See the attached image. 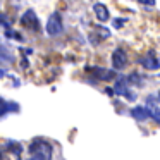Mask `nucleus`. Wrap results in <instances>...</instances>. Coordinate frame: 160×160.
<instances>
[{"label":"nucleus","mask_w":160,"mask_h":160,"mask_svg":"<svg viewBox=\"0 0 160 160\" xmlns=\"http://www.w3.org/2000/svg\"><path fill=\"white\" fill-rule=\"evenodd\" d=\"M114 91L117 95H124V97H128V98H134L132 95H129V90H128V86H126V79H117L115 81V86H114Z\"/></svg>","instance_id":"obj_8"},{"label":"nucleus","mask_w":160,"mask_h":160,"mask_svg":"<svg viewBox=\"0 0 160 160\" xmlns=\"http://www.w3.org/2000/svg\"><path fill=\"white\" fill-rule=\"evenodd\" d=\"M91 72L93 74H97V78H95V79H103V81H107V79H114V76L115 74L112 72V71H105V69H90Z\"/></svg>","instance_id":"obj_9"},{"label":"nucleus","mask_w":160,"mask_h":160,"mask_svg":"<svg viewBox=\"0 0 160 160\" xmlns=\"http://www.w3.org/2000/svg\"><path fill=\"white\" fill-rule=\"evenodd\" d=\"M31 160H36V158H31Z\"/></svg>","instance_id":"obj_14"},{"label":"nucleus","mask_w":160,"mask_h":160,"mask_svg":"<svg viewBox=\"0 0 160 160\" xmlns=\"http://www.w3.org/2000/svg\"><path fill=\"white\" fill-rule=\"evenodd\" d=\"M7 102H4V100H2V98H0V117H2V115H4V114H7V112H9V108H7Z\"/></svg>","instance_id":"obj_11"},{"label":"nucleus","mask_w":160,"mask_h":160,"mask_svg":"<svg viewBox=\"0 0 160 160\" xmlns=\"http://www.w3.org/2000/svg\"><path fill=\"white\" fill-rule=\"evenodd\" d=\"M128 64V53L124 52V48H115L112 53V66L114 69H124Z\"/></svg>","instance_id":"obj_3"},{"label":"nucleus","mask_w":160,"mask_h":160,"mask_svg":"<svg viewBox=\"0 0 160 160\" xmlns=\"http://www.w3.org/2000/svg\"><path fill=\"white\" fill-rule=\"evenodd\" d=\"M141 4H148V5H153V0H139Z\"/></svg>","instance_id":"obj_12"},{"label":"nucleus","mask_w":160,"mask_h":160,"mask_svg":"<svg viewBox=\"0 0 160 160\" xmlns=\"http://www.w3.org/2000/svg\"><path fill=\"white\" fill-rule=\"evenodd\" d=\"M21 24L22 26H26V28H29V29H38L40 28V22H38V18H36V14L33 11H26L24 14H22V18H21Z\"/></svg>","instance_id":"obj_4"},{"label":"nucleus","mask_w":160,"mask_h":160,"mask_svg":"<svg viewBox=\"0 0 160 160\" xmlns=\"http://www.w3.org/2000/svg\"><path fill=\"white\" fill-rule=\"evenodd\" d=\"M47 33L50 36H57L62 33V18H60L59 12L50 14L48 21H47Z\"/></svg>","instance_id":"obj_2"},{"label":"nucleus","mask_w":160,"mask_h":160,"mask_svg":"<svg viewBox=\"0 0 160 160\" xmlns=\"http://www.w3.org/2000/svg\"><path fill=\"white\" fill-rule=\"evenodd\" d=\"M150 112H152V117L160 124V108L158 107H152V108H150Z\"/></svg>","instance_id":"obj_10"},{"label":"nucleus","mask_w":160,"mask_h":160,"mask_svg":"<svg viewBox=\"0 0 160 160\" xmlns=\"http://www.w3.org/2000/svg\"><path fill=\"white\" fill-rule=\"evenodd\" d=\"M131 115L136 119V121H146V119L152 117V112H150V108H146V107H134L131 110Z\"/></svg>","instance_id":"obj_6"},{"label":"nucleus","mask_w":160,"mask_h":160,"mask_svg":"<svg viewBox=\"0 0 160 160\" xmlns=\"http://www.w3.org/2000/svg\"><path fill=\"white\" fill-rule=\"evenodd\" d=\"M141 64L146 67V69H158V67H160V62H158V59L155 57V53H153V52L146 53V55L141 59Z\"/></svg>","instance_id":"obj_5"},{"label":"nucleus","mask_w":160,"mask_h":160,"mask_svg":"<svg viewBox=\"0 0 160 160\" xmlns=\"http://www.w3.org/2000/svg\"><path fill=\"white\" fill-rule=\"evenodd\" d=\"M29 152L36 160H52V145L45 139H35L29 146Z\"/></svg>","instance_id":"obj_1"},{"label":"nucleus","mask_w":160,"mask_h":160,"mask_svg":"<svg viewBox=\"0 0 160 160\" xmlns=\"http://www.w3.org/2000/svg\"><path fill=\"white\" fill-rule=\"evenodd\" d=\"M5 59V55H4V53H2V52H0V62H2V60H4Z\"/></svg>","instance_id":"obj_13"},{"label":"nucleus","mask_w":160,"mask_h":160,"mask_svg":"<svg viewBox=\"0 0 160 160\" xmlns=\"http://www.w3.org/2000/svg\"><path fill=\"white\" fill-rule=\"evenodd\" d=\"M93 11H95V14H97V19H98V21H102V22L108 21V18H110V14H108V9L105 7L103 4H97V5L93 7Z\"/></svg>","instance_id":"obj_7"}]
</instances>
